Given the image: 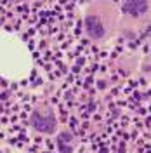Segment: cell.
I'll list each match as a JSON object with an SVG mask.
<instances>
[{
    "instance_id": "obj_1",
    "label": "cell",
    "mask_w": 151,
    "mask_h": 153,
    "mask_svg": "<svg viewBox=\"0 0 151 153\" xmlns=\"http://www.w3.org/2000/svg\"><path fill=\"white\" fill-rule=\"evenodd\" d=\"M116 14L111 9V5L106 4H95L85 14V31L92 40H104L110 37V33L115 28Z\"/></svg>"
},
{
    "instance_id": "obj_2",
    "label": "cell",
    "mask_w": 151,
    "mask_h": 153,
    "mask_svg": "<svg viewBox=\"0 0 151 153\" xmlns=\"http://www.w3.org/2000/svg\"><path fill=\"white\" fill-rule=\"evenodd\" d=\"M31 125L37 129L38 132L52 134L57 127V120L54 111L47 106H38L31 113Z\"/></svg>"
},
{
    "instance_id": "obj_3",
    "label": "cell",
    "mask_w": 151,
    "mask_h": 153,
    "mask_svg": "<svg viewBox=\"0 0 151 153\" xmlns=\"http://www.w3.org/2000/svg\"><path fill=\"white\" fill-rule=\"evenodd\" d=\"M151 7V0H122V9L132 18L144 16Z\"/></svg>"
}]
</instances>
